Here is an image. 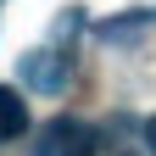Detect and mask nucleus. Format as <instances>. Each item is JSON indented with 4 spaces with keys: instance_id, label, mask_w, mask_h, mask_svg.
Here are the masks:
<instances>
[{
    "instance_id": "nucleus-5",
    "label": "nucleus",
    "mask_w": 156,
    "mask_h": 156,
    "mask_svg": "<svg viewBox=\"0 0 156 156\" xmlns=\"http://www.w3.org/2000/svg\"><path fill=\"white\" fill-rule=\"evenodd\" d=\"M123 156H128V151H123Z\"/></svg>"
},
{
    "instance_id": "nucleus-2",
    "label": "nucleus",
    "mask_w": 156,
    "mask_h": 156,
    "mask_svg": "<svg viewBox=\"0 0 156 156\" xmlns=\"http://www.w3.org/2000/svg\"><path fill=\"white\" fill-rule=\"evenodd\" d=\"M39 156H95V134L84 123H56L50 140L39 145Z\"/></svg>"
},
{
    "instance_id": "nucleus-3",
    "label": "nucleus",
    "mask_w": 156,
    "mask_h": 156,
    "mask_svg": "<svg viewBox=\"0 0 156 156\" xmlns=\"http://www.w3.org/2000/svg\"><path fill=\"white\" fill-rule=\"evenodd\" d=\"M23 128H28V106H23V95H17L11 84H0V145L17 140Z\"/></svg>"
},
{
    "instance_id": "nucleus-1",
    "label": "nucleus",
    "mask_w": 156,
    "mask_h": 156,
    "mask_svg": "<svg viewBox=\"0 0 156 156\" xmlns=\"http://www.w3.org/2000/svg\"><path fill=\"white\" fill-rule=\"evenodd\" d=\"M17 73H23L39 95H62V84H67V56L62 50H28L23 62H17Z\"/></svg>"
},
{
    "instance_id": "nucleus-4",
    "label": "nucleus",
    "mask_w": 156,
    "mask_h": 156,
    "mask_svg": "<svg viewBox=\"0 0 156 156\" xmlns=\"http://www.w3.org/2000/svg\"><path fill=\"white\" fill-rule=\"evenodd\" d=\"M145 145L156 151V117H151V123H145Z\"/></svg>"
}]
</instances>
